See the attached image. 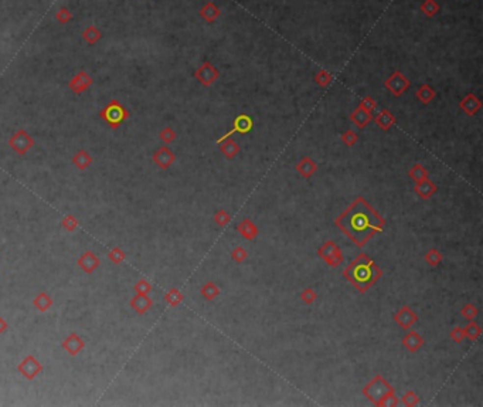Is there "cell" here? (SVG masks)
<instances>
[{"instance_id":"42","label":"cell","mask_w":483,"mask_h":407,"mask_svg":"<svg viewBox=\"0 0 483 407\" xmlns=\"http://www.w3.org/2000/svg\"><path fill=\"white\" fill-rule=\"evenodd\" d=\"M357 139H359V136H357V134H356L354 131H351V129H349L346 132H343V135H342V142L346 145L347 148L354 146L356 142H357Z\"/></svg>"},{"instance_id":"8","label":"cell","mask_w":483,"mask_h":407,"mask_svg":"<svg viewBox=\"0 0 483 407\" xmlns=\"http://www.w3.org/2000/svg\"><path fill=\"white\" fill-rule=\"evenodd\" d=\"M194 77H196V80L200 84H203L204 87H210L218 80L220 73L211 62L204 61L194 71Z\"/></svg>"},{"instance_id":"40","label":"cell","mask_w":483,"mask_h":407,"mask_svg":"<svg viewBox=\"0 0 483 407\" xmlns=\"http://www.w3.org/2000/svg\"><path fill=\"white\" fill-rule=\"evenodd\" d=\"M316 298H318V292H316L313 288H310V287L305 288V290L300 292V301L305 302L306 305H312V304L316 301Z\"/></svg>"},{"instance_id":"5","label":"cell","mask_w":483,"mask_h":407,"mask_svg":"<svg viewBox=\"0 0 483 407\" xmlns=\"http://www.w3.org/2000/svg\"><path fill=\"white\" fill-rule=\"evenodd\" d=\"M101 116L111 125L112 128H118L119 123L124 122L128 118V111L118 102V101H111L101 112Z\"/></svg>"},{"instance_id":"39","label":"cell","mask_w":483,"mask_h":407,"mask_svg":"<svg viewBox=\"0 0 483 407\" xmlns=\"http://www.w3.org/2000/svg\"><path fill=\"white\" fill-rule=\"evenodd\" d=\"M213 219H214V222H215L217 226L225 227L227 224H230V222H231V214H230L228 211H225L224 209H220L214 213Z\"/></svg>"},{"instance_id":"47","label":"cell","mask_w":483,"mask_h":407,"mask_svg":"<svg viewBox=\"0 0 483 407\" xmlns=\"http://www.w3.org/2000/svg\"><path fill=\"white\" fill-rule=\"evenodd\" d=\"M108 257H109V260H111L112 262H115V264H119V262H122V261H124L125 254L122 253V250H121V248H112L111 251H109V254H108Z\"/></svg>"},{"instance_id":"34","label":"cell","mask_w":483,"mask_h":407,"mask_svg":"<svg viewBox=\"0 0 483 407\" xmlns=\"http://www.w3.org/2000/svg\"><path fill=\"white\" fill-rule=\"evenodd\" d=\"M400 405L405 407H415L420 405V397L414 392V390H407L404 395L401 396Z\"/></svg>"},{"instance_id":"37","label":"cell","mask_w":483,"mask_h":407,"mask_svg":"<svg viewBox=\"0 0 483 407\" xmlns=\"http://www.w3.org/2000/svg\"><path fill=\"white\" fill-rule=\"evenodd\" d=\"M478 314H479V309H478L476 305H473L472 302L465 304V305L462 307V309H460V315H462L466 321H473V320L478 317Z\"/></svg>"},{"instance_id":"32","label":"cell","mask_w":483,"mask_h":407,"mask_svg":"<svg viewBox=\"0 0 483 407\" xmlns=\"http://www.w3.org/2000/svg\"><path fill=\"white\" fill-rule=\"evenodd\" d=\"M185 299V295L177 290V288H172L166 292L164 295V301L170 305V307H177L179 304H182Z\"/></svg>"},{"instance_id":"4","label":"cell","mask_w":483,"mask_h":407,"mask_svg":"<svg viewBox=\"0 0 483 407\" xmlns=\"http://www.w3.org/2000/svg\"><path fill=\"white\" fill-rule=\"evenodd\" d=\"M318 256L330 267H337L343 262L342 248L333 240H326L318 250Z\"/></svg>"},{"instance_id":"30","label":"cell","mask_w":483,"mask_h":407,"mask_svg":"<svg viewBox=\"0 0 483 407\" xmlns=\"http://www.w3.org/2000/svg\"><path fill=\"white\" fill-rule=\"evenodd\" d=\"M408 176L412 182L417 183V182L424 180V179L428 177V171H427V168L422 166L421 163H415V165H414V166L408 171Z\"/></svg>"},{"instance_id":"16","label":"cell","mask_w":483,"mask_h":407,"mask_svg":"<svg viewBox=\"0 0 483 407\" xmlns=\"http://www.w3.org/2000/svg\"><path fill=\"white\" fill-rule=\"evenodd\" d=\"M295 169L299 173V176H302L303 179H310L316 173V171H318V163L313 161L312 158H309V156H303L296 163Z\"/></svg>"},{"instance_id":"35","label":"cell","mask_w":483,"mask_h":407,"mask_svg":"<svg viewBox=\"0 0 483 407\" xmlns=\"http://www.w3.org/2000/svg\"><path fill=\"white\" fill-rule=\"evenodd\" d=\"M424 260L427 261V264H428L429 267H438V265L442 262V254H441L438 250L431 248V250H428V251L425 253Z\"/></svg>"},{"instance_id":"2","label":"cell","mask_w":483,"mask_h":407,"mask_svg":"<svg viewBox=\"0 0 483 407\" xmlns=\"http://www.w3.org/2000/svg\"><path fill=\"white\" fill-rule=\"evenodd\" d=\"M343 277L360 294H366L383 277V270L367 254L361 253L343 270Z\"/></svg>"},{"instance_id":"25","label":"cell","mask_w":483,"mask_h":407,"mask_svg":"<svg viewBox=\"0 0 483 407\" xmlns=\"http://www.w3.org/2000/svg\"><path fill=\"white\" fill-rule=\"evenodd\" d=\"M200 16L206 20V22H209V23H213L218 16H220V9L217 7V4L215 3H213V1H207L201 9H200Z\"/></svg>"},{"instance_id":"38","label":"cell","mask_w":483,"mask_h":407,"mask_svg":"<svg viewBox=\"0 0 483 407\" xmlns=\"http://www.w3.org/2000/svg\"><path fill=\"white\" fill-rule=\"evenodd\" d=\"M315 83L318 84V86H321V87H327L332 81H333V75L330 74L329 71H326V70H319L318 73H316V75H315Z\"/></svg>"},{"instance_id":"19","label":"cell","mask_w":483,"mask_h":407,"mask_svg":"<svg viewBox=\"0 0 483 407\" xmlns=\"http://www.w3.org/2000/svg\"><path fill=\"white\" fill-rule=\"evenodd\" d=\"M374 122H376V125H377L381 131L387 132V131H390V129L396 125L397 119L396 116H394L391 112L388 111V110H381V111H378V114L376 115Z\"/></svg>"},{"instance_id":"43","label":"cell","mask_w":483,"mask_h":407,"mask_svg":"<svg viewBox=\"0 0 483 407\" xmlns=\"http://www.w3.org/2000/svg\"><path fill=\"white\" fill-rule=\"evenodd\" d=\"M247 257H248V253L245 251V248H244V247L237 246L236 248L231 251V259L234 260L236 262H238V264L244 262V261L247 260Z\"/></svg>"},{"instance_id":"23","label":"cell","mask_w":483,"mask_h":407,"mask_svg":"<svg viewBox=\"0 0 483 407\" xmlns=\"http://www.w3.org/2000/svg\"><path fill=\"white\" fill-rule=\"evenodd\" d=\"M218 145H220V152L223 153L227 159H234L237 155L240 153V150H241L240 145L237 144L234 139H231V138L225 139V141H223Z\"/></svg>"},{"instance_id":"26","label":"cell","mask_w":483,"mask_h":407,"mask_svg":"<svg viewBox=\"0 0 483 407\" xmlns=\"http://www.w3.org/2000/svg\"><path fill=\"white\" fill-rule=\"evenodd\" d=\"M91 162H92V158L88 155V152L85 149H80L74 156H73V163H74L78 169H81V171L87 169Z\"/></svg>"},{"instance_id":"7","label":"cell","mask_w":483,"mask_h":407,"mask_svg":"<svg viewBox=\"0 0 483 407\" xmlns=\"http://www.w3.org/2000/svg\"><path fill=\"white\" fill-rule=\"evenodd\" d=\"M384 87L390 91L391 95L394 97H401L407 89L409 88V80L402 74L401 71L396 70L393 74L390 75L384 81Z\"/></svg>"},{"instance_id":"11","label":"cell","mask_w":483,"mask_h":407,"mask_svg":"<svg viewBox=\"0 0 483 407\" xmlns=\"http://www.w3.org/2000/svg\"><path fill=\"white\" fill-rule=\"evenodd\" d=\"M17 369H19V372L25 376L26 379L33 380V379L37 376L38 373L41 372L43 368H41V363L38 362L37 359L34 358V356H31V355H28L22 363H19Z\"/></svg>"},{"instance_id":"21","label":"cell","mask_w":483,"mask_h":407,"mask_svg":"<svg viewBox=\"0 0 483 407\" xmlns=\"http://www.w3.org/2000/svg\"><path fill=\"white\" fill-rule=\"evenodd\" d=\"M350 119L359 129H364L369 123L372 122L373 115L369 111L363 110L361 107H357L354 111L350 114Z\"/></svg>"},{"instance_id":"1","label":"cell","mask_w":483,"mask_h":407,"mask_svg":"<svg viewBox=\"0 0 483 407\" xmlns=\"http://www.w3.org/2000/svg\"><path fill=\"white\" fill-rule=\"evenodd\" d=\"M335 224L356 246L363 247L377 233L383 232L385 220L367 200L359 196L336 219Z\"/></svg>"},{"instance_id":"18","label":"cell","mask_w":483,"mask_h":407,"mask_svg":"<svg viewBox=\"0 0 483 407\" xmlns=\"http://www.w3.org/2000/svg\"><path fill=\"white\" fill-rule=\"evenodd\" d=\"M402 346L408 352H417L424 346V338L417 331L408 329V333L402 338Z\"/></svg>"},{"instance_id":"20","label":"cell","mask_w":483,"mask_h":407,"mask_svg":"<svg viewBox=\"0 0 483 407\" xmlns=\"http://www.w3.org/2000/svg\"><path fill=\"white\" fill-rule=\"evenodd\" d=\"M84 346H85L84 341H82L77 333H71V335L62 342V348H64L70 355H73V356L78 355V353L84 349Z\"/></svg>"},{"instance_id":"22","label":"cell","mask_w":483,"mask_h":407,"mask_svg":"<svg viewBox=\"0 0 483 407\" xmlns=\"http://www.w3.org/2000/svg\"><path fill=\"white\" fill-rule=\"evenodd\" d=\"M152 305H153V301L149 298L148 294H136L131 299V307L140 315L148 312Z\"/></svg>"},{"instance_id":"13","label":"cell","mask_w":483,"mask_h":407,"mask_svg":"<svg viewBox=\"0 0 483 407\" xmlns=\"http://www.w3.org/2000/svg\"><path fill=\"white\" fill-rule=\"evenodd\" d=\"M152 159L156 163L158 168H161V169H169L173 165V162L176 161V156H174L173 152L167 148V146H161V148H159L153 153Z\"/></svg>"},{"instance_id":"28","label":"cell","mask_w":483,"mask_h":407,"mask_svg":"<svg viewBox=\"0 0 483 407\" xmlns=\"http://www.w3.org/2000/svg\"><path fill=\"white\" fill-rule=\"evenodd\" d=\"M435 95H436L435 89L432 87L428 86V84H422V86L418 88V91H417V98L420 99L422 104H425V105L429 104V102L435 98Z\"/></svg>"},{"instance_id":"41","label":"cell","mask_w":483,"mask_h":407,"mask_svg":"<svg viewBox=\"0 0 483 407\" xmlns=\"http://www.w3.org/2000/svg\"><path fill=\"white\" fill-rule=\"evenodd\" d=\"M55 20L58 22V23H61V25H67L71 19H73V13L70 12V9H67V7H61V9H58L57 12H55Z\"/></svg>"},{"instance_id":"46","label":"cell","mask_w":483,"mask_h":407,"mask_svg":"<svg viewBox=\"0 0 483 407\" xmlns=\"http://www.w3.org/2000/svg\"><path fill=\"white\" fill-rule=\"evenodd\" d=\"M134 290H135L136 294H149L152 291V285H150L148 280L142 278V280H139L136 284H135Z\"/></svg>"},{"instance_id":"48","label":"cell","mask_w":483,"mask_h":407,"mask_svg":"<svg viewBox=\"0 0 483 407\" xmlns=\"http://www.w3.org/2000/svg\"><path fill=\"white\" fill-rule=\"evenodd\" d=\"M449 336H451V339L454 341V342H456V344H460L463 339H465V333H463V328H460V326H455L451 332H449Z\"/></svg>"},{"instance_id":"33","label":"cell","mask_w":483,"mask_h":407,"mask_svg":"<svg viewBox=\"0 0 483 407\" xmlns=\"http://www.w3.org/2000/svg\"><path fill=\"white\" fill-rule=\"evenodd\" d=\"M33 304H34V307H36L38 311L44 312V311H47V309L51 308V305H53V299H51L50 295H47L46 292H41V294H38V295L34 298Z\"/></svg>"},{"instance_id":"49","label":"cell","mask_w":483,"mask_h":407,"mask_svg":"<svg viewBox=\"0 0 483 407\" xmlns=\"http://www.w3.org/2000/svg\"><path fill=\"white\" fill-rule=\"evenodd\" d=\"M77 226H78V222L75 220L74 216H65V217L62 219V227H64L65 230H68V232H73Z\"/></svg>"},{"instance_id":"3","label":"cell","mask_w":483,"mask_h":407,"mask_svg":"<svg viewBox=\"0 0 483 407\" xmlns=\"http://www.w3.org/2000/svg\"><path fill=\"white\" fill-rule=\"evenodd\" d=\"M361 393L369 402H372L377 407H393L400 405V400L396 397V390L381 375H376L363 387Z\"/></svg>"},{"instance_id":"10","label":"cell","mask_w":483,"mask_h":407,"mask_svg":"<svg viewBox=\"0 0 483 407\" xmlns=\"http://www.w3.org/2000/svg\"><path fill=\"white\" fill-rule=\"evenodd\" d=\"M393 320L397 322V325H398L400 328L408 331V329L412 328V325L418 321V315H417L412 309L409 308V307L404 305V307H401V308L398 309L396 314H394Z\"/></svg>"},{"instance_id":"12","label":"cell","mask_w":483,"mask_h":407,"mask_svg":"<svg viewBox=\"0 0 483 407\" xmlns=\"http://www.w3.org/2000/svg\"><path fill=\"white\" fill-rule=\"evenodd\" d=\"M91 86H92V78H91V75L88 74L87 71H84V70H81L80 73H77V74L73 77V80L68 83L70 89H71L74 94H80V92H82V91L88 89Z\"/></svg>"},{"instance_id":"36","label":"cell","mask_w":483,"mask_h":407,"mask_svg":"<svg viewBox=\"0 0 483 407\" xmlns=\"http://www.w3.org/2000/svg\"><path fill=\"white\" fill-rule=\"evenodd\" d=\"M420 9L427 17H434L435 14L439 12V4L435 0H424Z\"/></svg>"},{"instance_id":"31","label":"cell","mask_w":483,"mask_h":407,"mask_svg":"<svg viewBox=\"0 0 483 407\" xmlns=\"http://www.w3.org/2000/svg\"><path fill=\"white\" fill-rule=\"evenodd\" d=\"M463 333H465V338H468V339H471V341H476V339H479V336L482 335V328H481L479 323H476V322L473 321H469L468 322V325L463 328Z\"/></svg>"},{"instance_id":"6","label":"cell","mask_w":483,"mask_h":407,"mask_svg":"<svg viewBox=\"0 0 483 407\" xmlns=\"http://www.w3.org/2000/svg\"><path fill=\"white\" fill-rule=\"evenodd\" d=\"M34 145V139L30 136V134L25 129L16 131L10 139H9V146L17 153V155H25Z\"/></svg>"},{"instance_id":"14","label":"cell","mask_w":483,"mask_h":407,"mask_svg":"<svg viewBox=\"0 0 483 407\" xmlns=\"http://www.w3.org/2000/svg\"><path fill=\"white\" fill-rule=\"evenodd\" d=\"M459 108L465 112L466 115L472 116V115H475L478 111H481V108H482V102H481V99L478 98L475 94L469 92V94H466L463 98L460 99V102H459Z\"/></svg>"},{"instance_id":"44","label":"cell","mask_w":483,"mask_h":407,"mask_svg":"<svg viewBox=\"0 0 483 407\" xmlns=\"http://www.w3.org/2000/svg\"><path fill=\"white\" fill-rule=\"evenodd\" d=\"M159 138L164 144H172L176 139V132L172 129V126H166L159 132Z\"/></svg>"},{"instance_id":"17","label":"cell","mask_w":483,"mask_h":407,"mask_svg":"<svg viewBox=\"0 0 483 407\" xmlns=\"http://www.w3.org/2000/svg\"><path fill=\"white\" fill-rule=\"evenodd\" d=\"M414 192L422 199V200H428L434 196L436 193V185L431 179H424V180H420L417 182L415 186H414Z\"/></svg>"},{"instance_id":"45","label":"cell","mask_w":483,"mask_h":407,"mask_svg":"<svg viewBox=\"0 0 483 407\" xmlns=\"http://www.w3.org/2000/svg\"><path fill=\"white\" fill-rule=\"evenodd\" d=\"M359 107H361L363 110H366V111H369L370 114H373V112L376 111V108H377V102H376V99L373 98V97L366 95L364 98L361 99Z\"/></svg>"},{"instance_id":"24","label":"cell","mask_w":483,"mask_h":407,"mask_svg":"<svg viewBox=\"0 0 483 407\" xmlns=\"http://www.w3.org/2000/svg\"><path fill=\"white\" fill-rule=\"evenodd\" d=\"M78 265L84 270L85 272H92L99 265V259L95 256V254H92L91 251H85L84 254H82V257L80 259V261H78Z\"/></svg>"},{"instance_id":"27","label":"cell","mask_w":483,"mask_h":407,"mask_svg":"<svg viewBox=\"0 0 483 407\" xmlns=\"http://www.w3.org/2000/svg\"><path fill=\"white\" fill-rule=\"evenodd\" d=\"M220 292H221V290L218 288V285L214 284V283H206V284L200 288V294L203 295V298H204L206 301H213V299H215L217 296L220 295Z\"/></svg>"},{"instance_id":"9","label":"cell","mask_w":483,"mask_h":407,"mask_svg":"<svg viewBox=\"0 0 483 407\" xmlns=\"http://www.w3.org/2000/svg\"><path fill=\"white\" fill-rule=\"evenodd\" d=\"M233 125H234L233 129H230L225 135H223L221 138H218V139H217V144H221L223 141L228 139V138H231V135L236 134V132H238V134H248V132L252 129L254 122H252V118H251L249 115H247V114H241V115H238L236 119H234Z\"/></svg>"},{"instance_id":"15","label":"cell","mask_w":483,"mask_h":407,"mask_svg":"<svg viewBox=\"0 0 483 407\" xmlns=\"http://www.w3.org/2000/svg\"><path fill=\"white\" fill-rule=\"evenodd\" d=\"M236 230L241 234V237H244V238H247V240H249V241H252L257 235H258V227H257V224L255 223L252 222V219L251 217H245V219H242L241 222L238 223L237 224V227H236Z\"/></svg>"},{"instance_id":"50","label":"cell","mask_w":483,"mask_h":407,"mask_svg":"<svg viewBox=\"0 0 483 407\" xmlns=\"http://www.w3.org/2000/svg\"><path fill=\"white\" fill-rule=\"evenodd\" d=\"M7 329V322L4 321L3 318H0V333H3Z\"/></svg>"},{"instance_id":"29","label":"cell","mask_w":483,"mask_h":407,"mask_svg":"<svg viewBox=\"0 0 483 407\" xmlns=\"http://www.w3.org/2000/svg\"><path fill=\"white\" fill-rule=\"evenodd\" d=\"M101 37H102V33L99 31V29L95 27V26H88L87 29L82 31V38L87 41L89 46L97 44L99 40H101Z\"/></svg>"}]
</instances>
